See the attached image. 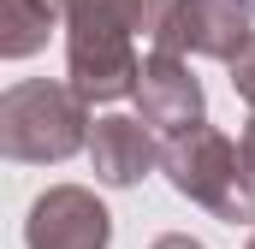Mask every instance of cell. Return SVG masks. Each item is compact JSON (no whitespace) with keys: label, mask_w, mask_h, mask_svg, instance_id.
Returning <instances> with one entry per match:
<instances>
[{"label":"cell","mask_w":255,"mask_h":249,"mask_svg":"<svg viewBox=\"0 0 255 249\" xmlns=\"http://www.w3.org/2000/svg\"><path fill=\"white\" fill-rule=\"evenodd\" d=\"M89 101L71 83H12L0 95V148L6 160L24 166H48V160H71L77 148H89Z\"/></svg>","instance_id":"cell-1"},{"label":"cell","mask_w":255,"mask_h":249,"mask_svg":"<svg viewBox=\"0 0 255 249\" xmlns=\"http://www.w3.org/2000/svg\"><path fill=\"white\" fill-rule=\"evenodd\" d=\"M160 172H166V184L178 190L184 202L208 208L214 220L255 226V172L244 166V154H238V142L226 130L196 124L184 136H172L166 154H160Z\"/></svg>","instance_id":"cell-2"},{"label":"cell","mask_w":255,"mask_h":249,"mask_svg":"<svg viewBox=\"0 0 255 249\" xmlns=\"http://www.w3.org/2000/svg\"><path fill=\"white\" fill-rule=\"evenodd\" d=\"M65 77L71 89L95 107V101H119V95H136V77H142V60H136V42H130L125 24L113 18H65Z\"/></svg>","instance_id":"cell-3"},{"label":"cell","mask_w":255,"mask_h":249,"mask_svg":"<svg viewBox=\"0 0 255 249\" xmlns=\"http://www.w3.org/2000/svg\"><path fill=\"white\" fill-rule=\"evenodd\" d=\"M255 42V12L244 0H172L160 36H154V54H202V60H238Z\"/></svg>","instance_id":"cell-4"},{"label":"cell","mask_w":255,"mask_h":249,"mask_svg":"<svg viewBox=\"0 0 255 249\" xmlns=\"http://www.w3.org/2000/svg\"><path fill=\"white\" fill-rule=\"evenodd\" d=\"M24 244L30 249H107L113 244V214L101 208V196L83 184H54L30 202L24 220Z\"/></svg>","instance_id":"cell-5"},{"label":"cell","mask_w":255,"mask_h":249,"mask_svg":"<svg viewBox=\"0 0 255 249\" xmlns=\"http://www.w3.org/2000/svg\"><path fill=\"white\" fill-rule=\"evenodd\" d=\"M136 107H142V124L160 130L166 142L184 136L196 124H208V95L196 83V71L172 54H148L142 60V77H136Z\"/></svg>","instance_id":"cell-6"},{"label":"cell","mask_w":255,"mask_h":249,"mask_svg":"<svg viewBox=\"0 0 255 249\" xmlns=\"http://www.w3.org/2000/svg\"><path fill=\"white\" fill-rule=\"evenodd\" d=\"M160 142H154V130L142 119H130V113H107V119H95L89 130V166H95V178L107 190H130L142 184L154 166H160Z\"/></svg>","instance_id":"cell-7"},{"label":"cell","mask_w":255,"mask_h":249,"mask_svg":"<svg viewBox=\"0 0 255 249\" xmlns=\"http://www.w3.org/2000/svg\"><path fill=\"white\" fill-rule=\"evenodd\" d=\"M54 30H65V12L54 0H0V54L6 60L42 54Z\"/></svg>","instance_id":"cell-8"},{"label":"cell","mask_w":255,"mask_h":249,"mask_svg":"<svg viewBox=\"0 0 255 249\" xmlns=\"http://www.w3.org/2000/svg\"><path fill=\"white\" fill-rule=\"evenodd\" d=\"M65 18H83V12H95V18H113V24H125L130 36L142 30V36H160V24H166V12H172V0H54Z\"/></svg>","instance_id":"cell-9"},{"label":"cell","mask_w":255,"mask_h":249,"mask_svg":"<svg viewBox=\"0 0 255 249\" xmlns=\"http://www.w3.org/2000/svg\"><path fill=\"white\" fill-rule=\"evenodd\" d=\"M232 89L250 101V113H255V42L238 54V60H232Z\"/></svg>","instance_id":"cell-10"},{"label":"cell","mask_w":255,"mask_h":249,"mask_svg":"<svg viewBox=\"0 0 255 249\" xmlns=\"http://www.w3.org/2000/svg\"><path fill=\"white\" fill-rule=\"evenodd\" d=\"M148 249H208V244H196L190 232H166V238H154Z\"/></svg>","instance_id":"cell-11"},{"label":"cell","mask_w":255,"mask_h":249,"mask_svg":"<svg viewBox=\"0 0 255 249\" xmlns=\"http://www.w3.org/2000/svg\"><path fill=\"white\" fill-rule=\"evenodd\" d=\"M238 154H244V166L255 172V113H250V124H244V136H238Z\"/></svg>","instance_id":"cell-12"},{"label":"cell","mask_w":255,"mask_h":249,"mask_svg":"<svg viewBox=\"0 0 255 249\" xmlns=\"http://www.w3.org/2000/svg\"><path fill=\"white\" fill-rule=\"evenodd\" d=\"M244 6H250V12H255V0H244Z\"/></svg>","instance_id":"cell-13"},{"label":"cell","mask_w":255,"mask_h":249,"mask_svg":"<svg viewBox=\"0 0 255 249\" xmlns=\"http://www.w3.org/2000/svg\"><path fill=\"white\" fill-rule=\"evenodd\" d=\"M244 249H255V238H250V244H244Z\"/></svg>","instance_id":"cell-14"}]
</instances>
